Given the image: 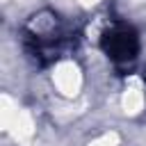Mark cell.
<instances>
[{
	"mask_svg": "<svg viewBox=\"0 0 146 146\" xmlns=\"http://www.w3.org/2000/svg\"><path fill=\"white\" fill-rule=\"evenodd\" d=\"M107 50L112 57L116 59H130L135 57V50H137V41L132 36L130 30H114L110 36H107Z\"/></svg>",
	"mask_w": 146,
	"mask_h": 146,
	"instance_id": "obj_1",
	"label": "cell"
}]
</instances>
